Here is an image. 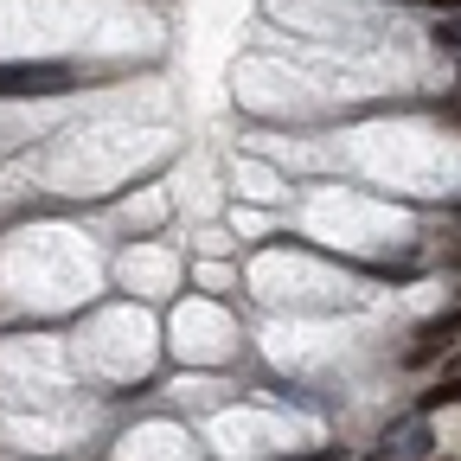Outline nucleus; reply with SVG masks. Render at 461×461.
I'll return each instance as SVG.
<instances>
[{"label":"nucleus","instance_id":"f257e3e1","mask_svg":"<svg viewBox=\"0 0 461 461\" xmlns=\"http://www.w3.org/2000/svg\"><path fill=\"white\" fill-rule=\"evenodd\" d=\"M77 84L71 65H0V96H65Z\"/></svg>","mask_w":461,"mask_h":461},{"label":"nucleus","instance_id":"423d86ee","mask_svg":"<svg viewBox=\"0 0 461 461\" xmlns=\"http://www.w3.org/2000/svg\"><path fill=\"white\" fill-rule=\"evenodd\" d=\"M417 7H436V14H448V7H461V0H417Z\"/></svg>","mask_w":461,"mask_h":461},{"label":"nucleus","instance_id":"39448f33","mask_svg":"<svg viewBox=\"0 0 461 461\" xmlns=\"http://www.w3.org/2000/svg\"><path fill=\"white\" fill-rule=\"evenodd\" d=\"M403 455H429V417L417 411V423L403 429Z\"/></svg>","mask_w":461,"mask_h":461},{"label":"nucleus","instance_id":"7ed1b4c3","mask_svg":"<svg viewBox=\"0 0 461 461\" xmlns=\"http://www.w3.org/2000/svg\"><path fill=\"white\" fill-rule=\"evenodd\" d=\"M448 403H461V378H436V384L417 397V411H423V417H436V411H448Z\"/></svg>","mask_w":461,"mask_h":461},{"label":"nucleus","instance_id":"20e7f679","mask_svg":"<svg viewBox=\"0 0 461 461\" xmlns=\"http://www.w3.org/2000/svg\"><path fill=\"white\" fill-rule=\"evenodd\" d=\"M442 51H461V7H448V14H436V32H429Z\"/></svg>","mask_w":461,"mask_h":461},{"label":"nucleus","instance_id":"0eeeda50","mask_svg":"<svg viewBox=\"0 0 461 461\" xmlns=\"http://www.w3.org/2000/svg\"><path fill=\"white\" fill-rule=\"evenodd\" d=\"M455 129H461V109H455Z\"/></svg>","mask_w":461,"mask_h":461},{"label":"nucleus","instance_id":"f03ea898","mask_svg":"<svg viewBox=\"0 0 461 461\" xmlns=\"http://www.w3.org/2000/svg\"><path fill=\"white\" fill-rule=\"evenodd\" d=\"M448 346H461V302L448 308V314H436V321H423L417 327V346H411V353H403V366H429L436 353H448Z\"/></svg>","mask_w":461,"mask_h":461},{"label":"nucleus","instance_id":"6e6552de","mask_svg":"<svg viewBox=\"0 0 461 461\" xmlns=\"http://www.w3.org/2000/svg\"><path fill=\"white\" fill-rule=\"evenodd\" d=\"M455 58H461V51H455Z\"/></svg>","mask_w":461,"mask_h":461},{"label":"nucleus","instance_id":"1a4fd4ad","mask_svg":"<svg viewBox=\"0 0 461 461\" xmlns=\"http://www.w3.org/2000/svg\"><path fill=\"white\" fill-rule=\"evenodd\" d=\"M455 212H461V205H455Z\"/></svg>","mask_w":461,"mask_h":461}]
</instances>
